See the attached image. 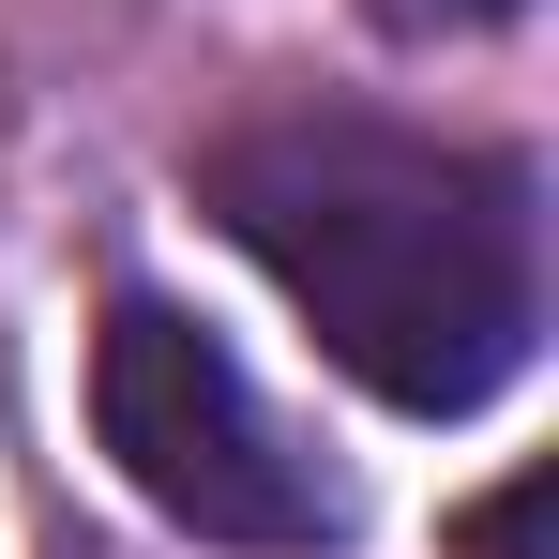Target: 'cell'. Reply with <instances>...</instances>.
Segmentation results:
<instances>
[{
  "instance_id": "obj_1",
  "label": "cell",
  "mask_w": 559,
  "mask_h": 559,
  "mask_svg": "<svg viewBox=\"0 0 559 559\" xmlns=\"http://www.w3.org/2000/svg\"><path fill=\"white\" fill-rule=\"evenodd\" d=\"M197 197L227 212V242L318 318V348L378 408L454 424V408L530 378V333H545V182L514 152L348 121V106H287V121L212 136Z\"/></svg>"
},
{
  "instance_id": "obj_2",
  "label": "cell",
  "mask_w": 559,
  "mask_h": 559,
  "mask_svg": "<svg viewBox=\"0 0 559 559\" xmlns=\"http://www.w3.org/2000/svg\"><path fill=\"white\" fill-rule=\"evenodd\" d=\"M92 424H106V468L197 545H242V559L348 545V484L287 439V408L242 378V348L212 318H182V302H106Z\"/></svg>"
},
{
  "instance_id": "obj_3",
  "label": "cell",
  "mask_w": 559,
  "mask_h": 559,
  "mask_svg": "<svg viewBox=\"0 0 559 559\" xmlns=\"http://www.w3.org/2000/svg\"><path fill=\"white\" fill-rule=\"evenodd\" d=\"M378 31H408V46H468V31H514L530 0H364Z\"/></svg>"
},
{
  "instance_id": "obj_4",
  "label": "cell",
  "mask_w": 559,
  "mask_h": 559,
  "mask_svg": "<svg viewBox=\"0 0 559 559\" xmlns=\"http://www.w3.org/2000/svg\"><path fill=\"white\" fill-rule=\"evenodd\" d=\"M530 530H545V468H514V484L468 514V559H530Z\"/></svg>"
}]
</instances>
